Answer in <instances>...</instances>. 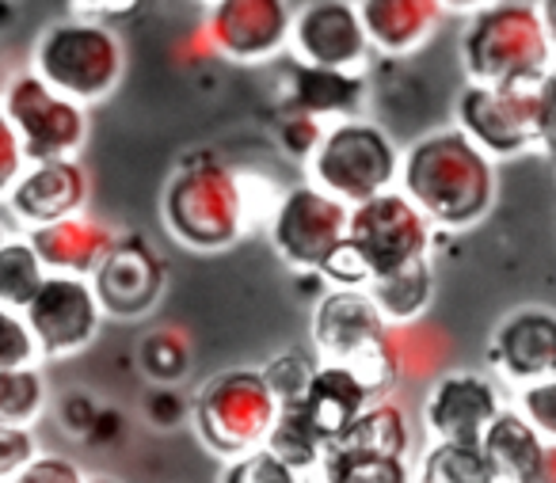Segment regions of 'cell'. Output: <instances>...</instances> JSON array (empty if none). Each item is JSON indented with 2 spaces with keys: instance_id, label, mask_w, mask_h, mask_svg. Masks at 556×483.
I'll return each mask as SVG.
<instances>
[{
  "instance_id": "1",
  "label": "cell",
  "mask_w": 556,
  "mask_h": 483,
  "mask_svg": "<svg viewBox=\"0 0 556 483\" xmlns=\"http://www.w3.org/2000/svg\"><path fill=\"white\" fill-rule=\"evenodd\" d=\"M401 183L434 229H469L495 206L492 156L462 126L419 138L401 156Z\"/></svg>"
},
{
  "instance_id": "2",
  "label": "cell",
  "mask_w": 556,
  "mask_h": 483,
  "mask_svg": "<svg viewBox=\"0 0 556 483\" xmlns=\"http://www.w3.org/2000/svg\"><path fill=\"white\" fill-rule=\"evenodd\" d=\"M313 354L328 366L363 377L374 396H389L401 381L396 328L386 320L366 285H336L317 301L309 320Z\"/></svg>"
},
{
  "instance_id": "3",
  "label": "cell",
  "mask_w": 556,
  "mask_h": 483,
  "mask_svg": "<svg viewBox=\"0 0 556 483\" xmlns=\"http://www.w3.org/2000/svg\"><path fill=\"white\" fill-rule=\"evenodd\" d=\"M168 232L194 252H225L248 229L244 179L214 153H194L176 168L161 199Z\"/></svg>"
},
{
  "instance_id": "4",
  "label": "cell",
  "mask_w": 556,
  "mask_h": 483,
  "mask_svg": "<svg viewBox=\"0 0 556 483\" xmlns=\"http://www.w3.org/2000/svg\"><path fill=\"white\" fill-rule=\"evenodd\" d=\"M462 65L465 77L480 85H538L553 69V47L538 4L492 0L472 9L462 31Z\"/></svg>"
},
{
  "instance_id": "5",
  "label": "cell",
  "mask_w": 556,
  "mask_h": 483,
  "mask_svg": "<svg viewBox=\"0 0 556 483\" xmlns=\"http://www.w3.org/2000/svg\"><path fill=\"white\" fill-rule=\"evenodd\" d=\"M35 73L88 107V103L108 100L123 85L126 47L115 27L103 20H58L42 31L35 47Z\"/></svg>"
},
{
  "instance_id": "6",
  "label": "cell",
  "mask_w": 556,
  "mask_h": 483,
  "mask_svg": "<svg viewBox=\"0 0 556 483\" xmlns=\"http://www.w3.org/2000/svg\"><path fill=\"white\" fill-rule=\"evenodd\" d=\"M275 415L278 399L270 392L263 369L244 366L210 377L191 404V422L199 430L202 445L225 460L267 442Z\"/></svg>"
},
{
  "instance_id": "7",
  "label": "cell",
  "mask_w": 556,
  "mask_h": 483,
  "mask_svg": "<svg viewBox=\"0 0 556 483\" xmlns=\"http://www.w3.org/2000/svg\"><path fill=\"white\" fill-rule=\"evenodd\" d=\"M313 183L328 194L343 199L348 206L389 191L401 176V153L393 138L378 123L366 118H336L332 130H325L320 145L309 156Z\"/></svg>"
},
{
  "instance_id": "8",
  "label": "cell",
  "mask_w": 556,
  "mask_h": 483,
  "mask_svg": "<svg viewBox=\"0 0 556 483\" xmlns=\"http://www.w3.org/2000/svg\"><path fill=\"white\" fill-rule=\"evenodd\" d=\"M408 415L393 399H374L325 449V480L332 483H404L408 480Z\"/></svg>"
},
{
  "instance_id": "9",
  "label": "cell",
  "mask_w": 556,
  "mask_h": 483,
  "mask_svg": "<svg viewBox=\"0 0 556 483\" xmlns=\"http://www.w3.org/2000/svg\"><path fill=\"white\" fill-rule=\"evenodd\" d=\"M434 225L404 191H378L348 214V244L366 275L381 278L431 252Z\"/></svg>"
},
{
  "instance_id": "10",
  "label": "cell",
  "mask_w": 556,
  "mask_h": 483,
  "mask_svg": "<svg viewBox=\"0 0 556 483\" xmlns=\"http://www.w3.org/2000/svg\"><path fill=\"white\" fill-rule=\"evenodd\" d=\"M4 115L24 141L27 164L77 156L88 141V111L80 100L58 92L39 73H16L4 88Z\"/></svg>"
},
{
  "instance_id": "11",
  "label": "cell",
  "mask_w": 556,
  "mask_h": 483,
  "mask_svg": "<svg viewBox=\"0 0 556 483\" xmlns=\"http://www.w3.org/2000/svg\"><path fill=\"white\" fill-rule=\"evenodd\" d=\"M348 214L351 206L325 187H290L282 199L275 202L270 214V240L275 252L298 270H313L317 275L336 247L348 240Z\"/></svg>"
},
{
  "instance_id": "12",
  "label": "cell",
  "mask_w": 556,
  "mask_h": 483,
  "mask_svg": "<svg viewBox=\"0 0 556 483\" xmlns=\"http://www.w3.org/2000/svg\"><path fill=\"white\" fill-rule=\"evenodd\" d=\"M457 126L488 156H518L538 145V96L533 85H480L469 80L457 96Z\"/></svg>"
},
{
  "instance_id": "13",
  "label": "cell",
  "mask_w": 556,
  "mask_h": 483,
  "mask_svg": "<svg viewBox=\"0 0 556 483\" xmlns=\"http://www.w3.org/2000/svg\"><path fill=\"white\" fill-rule=\"evenodd\" d=\"M24 316L35 331L39 354L65 358V354L85 351L103 323V305L96 297V285L85 275H62L47 270L35 297L24 305Z\"/></svg>"
},
{
  "instance_id": "14",
  "label": "cell",
  "mask_w": 556,
  "mask_h": 483,
  "mask_svg": "<svg viewBox=\"0 0 556 483\" xmlns=\"http://www.w3.org/2000/svg\"><path fill=\"white\" fill-rule=\"evenodd\" d=\"M290 0H214L206 42L237 65L270 62L290 42Z\"/></svg>"
},
{
  "instance_id": "15",
  "label": "cell",
  "mask_w": 556,
  "mask_h": 483,
  "mask_svg": "<svg viewBox=\"0 0 556 483\" xmlns=\"http://www.w3.org/2000/svg\"><path fill=\"white\" fill-rule=\"evenodd\" d=\"M290 47L302 62L332 69H363L370 62V35L355 0H309L294 12Z\"/></svg>"
},
{
  "instance_id": "16",
  "label": "cell",
  "mask_w": 556,
  "mask_h": 483,
  "mask_svg": "<svg viewBox=\"0 0 556 483\" xmlns=\"http://www.w3.org/2000/svg\"><path fill=\"white\" fill-rule=\"evenodd\" d=\"M503 411L500 384L477 369H446L431 381L424 399V422L446 442H480L488 422Z\"/></svg>"
},
{
  "instance_id": "17",
  "label": "cell",
  "mask_w": 556,
  "mask_h": 483,
  "mask_svg": "<svg viewBox=\"0 0 556 483\" xmlns=\"http://www.w3.org/2000/svg\"><path fill=\"white\" fill-rule=\"evenodd\" d=\"M164 259L146 237H115L103 263L96 267V297L111 316H146L164 293Z\"/></svg>"
},
{
  "instance_id": "18",
  "label": "cell",
  "mask_w": 556,
  "mask_h": 483,
  "mask_svg": "<svg viewBox=\"0 0 556 483\" xmlns=\"http://www.w3.org/2000/svg\"><path fill=\"white\" fill-rule=\"evenodd\" d=\"M488 361L515 384H530L556 373V313L541 305L515 308L495 328Z\"/></svg>"
},
{
  "instance_id": "19",
  "label": "cell",
  "mask_w": 556,
  "mask_h": 483,
  "mask_svg": "<svg viewBox=\"0 0 556 483\" xmlns=\"http://www.w3.org/2000/svg\"><path fill=\"white\" fill-rule=\"evenodd\" d=\"M85 202H88V171L77 156L31 161L9 191V209L27 229L31 225L58 221L65 214H77V209H85Z\"/></svg>"
},
{
  "instance_id": "20",
  "label": "cell",
  "mask_w": 556,
  "mask_h": 483,
  "mask_svg": "<svg viewBox=\"0 0 556 483\" xmlns=\"http://www.w3.org/2000/svg\"><path fill=\"white\" fill-rule=\"evenodd\" d=\"M374 399H381V396H374V392L366 389L363 377H355L343 366H328V361H320L317 373H313V381H309V389H305V396L294 399V404H282V407H294L328 449V445H332L336 437H340L343 430L358 419V411H366Z\"/></svg>"
},
{
  "instance_id": "21",
  "label": "cell",
  "mask_w": 556,
  "mask_h": 483,
  "mask_svg": "<svg viewBox=\"0 0 556 483\" xmlns=\"http://www.w3.org/2000/svg\"><path fill=\"white\" fill-rule=\"evenodd\" d=\"M27 240H31V247L39 252L47 270L92 278L96 267L103 263V255H108V247L115 244V232L103 221H96V217L77 209V214H65L58 221L31 225Z\"/></svg>"
},
{
  "instance_id": "22",
  "label": "cell",
  "mask_w": 556,
  "mask_h": 483,
  "mask_svg": "<svg viewBox=\"0 0 556 483\" xmlns=\"http://www.w3.org/2000/svg\"><path fill=\"white\" fill-rule=\"evenodd\" d=\"M287 107H298L313 118H355L366 107L370 80L363 69H332V65H309L298 58L287 69Z\"/></svg>"
},
{
  "instance_id": "23",
  "label": "cell",
  "mask_w": 556,
  "mask_h": 483,
  "mask_svg": "<svg viewBox=\"0 0 556 483\" xmlns=\"http://www.w3.org/2000/svg\"><path fill=\"white\" fill-rule=\"evenodd\" d=\"M370 47L381 54H412L431 39L446 4L442 0H355Z\"/></svg>"
},
{
  "instance_id": "24",
  "label": "cell",
  "mask_w": 556,
  "mask_h": 483,
  "mask_svg": "<svg viewBox=\"0 0 556 483\" xmlns=\"http://www.w3.org/2000/svg\"><path fill=\"white\" fill-rule=\"evenodd\" d=\"M480 445H484V453L492 457L500 480H510V483H538L541 480L545 437L538 434V427H533L522 411L503 407V411L488 422Z\"/></svg>"
},
{
  "instance_id": "25",
  "label": "cell",
  "mask_w": 556,
  "mask_h": 483,
  "mask_svg": "<svg viewBox=\"0 0 556 483\" xmlns=\"http://www.w3.org/2000/svg\"><path fill=\"white\" fill-rule=\"evenodd\" d=\"M370 297L378 301V308L386 313L389 323H412L424 316V308L431 305V293H434V270L431 259H416L408 267L393 270V275H381L366 282Z\"/></svg>"
},
{
  "instance_id": "26",
  "label": "cell",
  "mask_w": 556,
  "mask_h": 483,
  "mask_svg": "<svg viewBox=\"0 0 556 483\" xmlns=\"http://www.w3.org/2000/svg\"><path fill=\"white\" fill-rule=\"evenodd\" d=\"M419 480L427 483H495L492 457L484 453L480 442H446V437H434V445L424 453V465H419Z\"/></svg>"
},
{
  "instance_id": "27",
  "label": "cell",
  "mask_w": 556,
  "mask_h": 483,
  "mask_svg": "<svg viewBox=\"0 0 556 483\" xmlns=\"http://www.w3.org/2000/svg\"><path fill=\"white\" fill-rule=\"evenodd\" d=\"M47 278L31 240H4L0 244V305L24 308Z\"/></svg>"
},
{
  "instance_id": "28",
  "label": "cell",
  "mask_w": 556,
  "mask_h": 483,
  "mask_svg": "<svg viewBox=\"0 0 556 483\" xmlns=\"http://www.w3.org/2000/svg\"><path fill=\"white\" fill-rule=\"evenodd\" d=\"M47 407V381L35 366L0 369V422L31 427Z\"/></svg>"
},
{
  "instance_id": "29",
  "label": "cell",
  "mask_w": 556,
  "mask_h": 483,
  "mask_svg": "<svg viewBox=\"0 0 556 483\" xmlns=\"http://www.w3.org/2000/svg\"><path fill=\"white\" fill-rule=\"evenodd\" d=\"M138 361L156 384H176L187 373V366H191V343H187L184 331L156 328L141 339Z\"/></svg>"
},
{
  "instance_id": "30",
  "label": "cell",
  "mask_w": 556,
  "mask_h": 483,
  "mask_svg": "<svg viewBox=\"0 0 556 483\" xmlns=\"http://www.w3.org/2000/svg\"><path fill=\"white\" fill-rule=\"evenodd\" d=\"M317 366H320V358L313 351H282L263 366V377H267L278 407L294 404V399L305 396V389H309Z\"/></svg>"
},
{
  "instance_id": "31",
  "label": "cell",
  "mask_w": 556,
  "mask_h": 483,
  "mask_svg": "<svg viewBox=\"0 0 556 483\" xmlns=\"http://www.w3.org/2000/svg\"><path fill=\"white\" fill-rule=\"evenodd\" d=\"M225 480L229 483H294V480H302V475L278 457V453H270L267 445H255V449L229 460Z\"/></svg>"
},
{
  "instance_id": "32",
  "label": "cell",
  "mask_w": 556,
  "mask_h": 483,
  "mask_svg": "<svg viewBox=\"0 0 556 483\" xmlns=\"http://www.w3.org/2000/svg\"><path fill=\"white\" fill-rule=\"evenodd\" d=\"M35 358H39V343H35L24 308L0 305V369L35 366Z\"/></svg>"
},
{
  "instance_id": "33",
  "label": "cell",
  "mask_w": 556,
  "mask_h": 483,
  "mask_svg": "<svg viewBox=\"0 0 556 483\" xmlns=\"http://www.w3.org/2000/svg\"><path fill=\"white\" fill-rule=\"evenodd\" d=\"M275 130H278V145L287 149L290 156H298V161H309L313 149H317L320 138H325V123L305 115V111H298V107L282 111Z\"/></svg>"
},
{
  "instance_id": "34",
  "label": "cell",
  "mask_w": 556,
  "mask_h": 483,
  "mask_svg": "<svg viewBox=\"0 0 556 483\" xmlns=\"http://www.w3.org/2000/svg\"><path fill=\"white\" fill-rule=\"evenodd\" d=\"M518 411H522L526 419L538 427V434L545 437V442H556V373L522 384Z\"/></svg>"
},
{
  "instance_id": "35",
  "label": "cell",
  "mask_w": 556,
  "mask_h": 483,
  "mask_svg": "<svg viewBox=\"0 0 556 483\" xmlns=\"http://www.w3.org/2000/svg\"><path fill=\"white\" fill-rule=\"evenodd\" d=\"M39 453L31 427H20V422H0V480H20L27 465Z\"/></svg>"
},
{
  "instance_id": "36",
  "label": "cell",
  "mask_w": 556,
  "mask_h": 483,
  "mask_svg": "<svg viewBox=\"0 0 556 483\" xmlns=\"http://www.w3.org/2000/svg\"><path fill=\"white\" fill-rule=\"evenodd\" d=\"M24 168H27L24 141H20L12 118L4 115V107H0V199H9L12 183L24 176Z\"/></svg>"
},
{
  "instance_id": "37",
  "label": "cell",
  "mask_w": 556,
  "mask_h": 483,
  "mask_svg": "<svg viewBox=\"0 0 556 483\" xmlns=\"http://www.w3.org/2000/svg\"><path fill=\"white\" fill-rule=\"evenodd\" d=\"M533 96H538V149L556 161V65L533 85Z\"/></svg>"
},
{
  "instance_id": "38",
  "label": "cell",
  "mask_w": 556,
  "mask_h": 483,
  "mask_svg": "<svg viewBox=\"0 0 556 483\" xmlns=\"http://www.w3.org/2000/svg\"><path fill=\"white\" fill-rule=\"evenodd\" d=\"M146 415H149V422H156L161 430H172V427H179L187 415H191V404H187V399L179 396L172 384H156V389L149 392Z\"/></svg>"
},
{
  "instance_id": "39",
  "label": "cell",
  "mask_w": 556,
  "mask_h": 483,
  "mask_svg": "<svg viewBox=\"0 0 556 483\" xmlns=\"http://www.w3.org/2000/svg\"><path fill=\"white\" fill-rule=\"evenodd\" d=\"M20 480L24 483H80L85 480V472H80L70 457H58V453L39 457V453H35V460L20 472Z\"/></svg>"
},
{
  "instance_id": "40",
  "label": "cell",
  "mask_w": 556,
  "mask_h": 483,
  "mask_svg": "<svg viewBox=\"0 0 556 483\" xmlns=\"http://www.w3.org/2000/svg\"><path fill=\"white\" fill-rule=\"evenodd\" d=\"M100 411H103V407L96 404L92 396H85V392H70V396L62 399V422L70 427V434H77V437L92 434Z\"/></svg>"
},
{
  "instance_id": "41",
  "label": "cell",
  "mask_w": 556,
  "mask_h": 483,
  "mask_svg": "<svg viewBox=\"0 0 556 483\" xmlns=\"http://www.w3.org/2000/svg\"><path fill=\"white\" fill-rule=\"evenodd\" d=\"M141 9V0H80L73 4V16H85V20H123V16H134Z\"/></svg>"
},
{
  "instance_id": "42",
  "label": "cell",
  "mask_w": 556,
  "mask_h": 483,
  "mask_svg": "<svg viewBox=\"0 0 556 483\" xmlns=\"http://www.w3.org/2000/svg\"><path fill=\"white\" fill-rule=\"evenodd\" d=\"M538 12H541V24H545L548 47H553V58H556V0H538Z\"/></svg>"
},
{
  "instance_id": "43",
  "label": "cell",
  "mask_w": 556,
  "mask_h": 483,
  "mask_svg": "<svg viewBox=\"0 0 556 483\" xmlns=\"http://www.w3.org/2000/svg\"><path fill=\"white\" fill-rule=\"evenodd\" d=\"M538 483H556V442H545V460H541Z\"/></svg>"
},
{
  "instance_id": "44",
  "label": "cell",
  "mask_w": 556,
  "mask_h": 483,
  "mask_svg": "<svg viewBox=\"0 0 556 483\" xmlns=\"http://www.w3.org/2000/svg\"><path fill=\"white\" fill-rule=\"evenodd\" d=\"M446 9H457V12H472V9H484V4H492V0H442Z\"/></svg>"
},
{
  "instance_id": "45",
  "label": "cell",
  "mask_w": 556,
  "mask_h": 483,
  "mask_svg": "<svg viewBox=\"0 0 556 483\" xmlns=\"http://www.w3.org/2000/svg\"><path fill=\"white\" fill-rule=\"evenodd\" d=\"M4 240H9V237H4V229H0V244H4Z\"/></svg>"
}]
</instances>
